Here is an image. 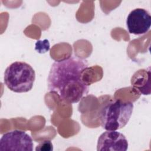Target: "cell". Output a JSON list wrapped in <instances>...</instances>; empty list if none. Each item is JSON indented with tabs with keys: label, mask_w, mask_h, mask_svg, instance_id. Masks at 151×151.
Returning <instances> with one entry per match:
<instances>
[{
	"label": "cell",
	"mask_w": 151,
	"mask_h": 151,
	"mask_svg": "<svg viewBox=\"0 0 151 151\" xmlns=\"http://www.w3.org/2000/svg\"><path fill=\"white\" fill-rule=\"evenodd\" d=\"M133 87L143 95L150 94V71L140 69L133 74L131 78Z\"/></svg>",
	"instance_id": "obj_7"
},
{
	"label": "cell",
	"mask_w": 151,
	"mask_h": 151,
	"mask_svg": "<svg viewBox=\"0 0 151 151\" xmlns=\"http://www.w3.org/2000/svg\"><path fill=\"white\" fill-rule=\"evenodd\" d=\"M87 68V60L77 56L55 61L47 78L48 90L64 102L78 103L88 93V85L82 78Z\"/></svg>",
	"instance_id": "obj_1"
},
{
	"label": "cell",
	"mask_w": 151,
	"mask_h": 151,
	"mask_svg": "<svg viewBox=\"0 0 151 151\" xmlns=\"http://www.w3.org/2000/svg\"><path fill=\"white\" fill-rule=\"evenodd\" d=\"M35 150L37 151H51L53 150V145L50 140H45L40 142L36 147Z\"/></svg>",
	"instance_id": "obj_8"
},
{
	"label": "cell",
	"mask_w": 151,
	"mask_h": 151,
	"mask_svg": "<svg viewBox=\"0 0 151 151\" xmlns=\"http://www.w3.org/2000/svg\"><path fill=\"white\" fill-rule=\"evenodd\" d=\"M128 141L124 134L116 130H107L99 137L97 151H126Z\"/></svg>",
	"instance_id": "obj_6"
},
{
	"label": "cell",
	"mask_w": 151,
	"mask_h": 151,
	"mask_svg": "<svg viewBox=\"0 0 151 151\" xmlns=\"http://www.w3.org/2000/svg\"><path fill=\"white\" fill-rule=\"evenodd\" d=\"M35 79V73L31 65L23 61H15L6 68L4 82L12 91L27 93L33 87Z\"/></svg>",
	"instance_id": "obj_3"
},
{
	"label": "cell",
	"mask_w": 151,
	"mask_h": 151,
	"mask_svg": "<svg viewBox=\"0 0 151 151\" xmlns=\"http://www.w3.org/2000/svg\"><path fill=\"white\" fill-rule=\"evenodd\" d=\"M133 104L116 100L105 105L99 113L101 127L106 130H117L124 127L132 114Z\"/></svg>",
	"instance_id": "obj_2"
},
{
	"label": "cell",
	"mask_w": 151,
	"mask_h": 151,
	"mask_svg": "<svg viewBox=\"0 0 151 151\" xmlns=\"http://www.w3.org/2000/svg\"><path fill=\"white\" fill-rule=\"evenodd\" d=\"M151 25L150 13L143 8H136L128 15L126 26L129 33L136 35H143L148 32Z\"/></svg>",
	"instance_id": "obj_5"
},
{
	"label": "cell",
	"mask_w": 151,
	"mask_h": 151,
	"mask_svg": "<svg viewBox=\"0 0 151 151\" xmlns=\"http://www.w3.org/2000/svg\"><path fill=\"white\" fill-rule=\"evenodd\" d=\"M33 140L25 132L14 130L4 134L0 139V150H33Z\"/></svg>",
	"instance_id": "obj_4"
}]
</instances>
